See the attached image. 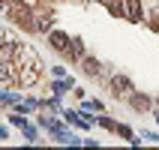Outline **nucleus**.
I'll return each instance as SVG.
<instances>
[{
    "mask_svg": "<svg viewBox=\"0 0 159 150\" xmlns=\"http://www.w3.org/2000/svg\"><path fill=\"white\" fill-rule=\"evenodd\" d=\"M66 90H72V78H54L51 81V93L54 96H63Z\"/></svg>",
    "mask_w": 159,
    "mask_h": 150,
    "instance_id": "obj_8",
    "label": "nucleus"
},
{
    "mask_svg": "<svg viewBox=\"0 0 159 150\" xmlns=\"http://www.w3.org/2000/svg\"><path fill=\"white\" fill-rule=\"evenodd\" d=\"M129 105H132L135 111H147V108H150V99L141 96V93H132V96H129Z\"/></svg>",
    "mask_w": 159,
    "mask_h": 150,
    "instance_id": "obj_9",
    "label": "nucleus"
},
{
    "mask_svg": "<svg viewBox=\"0 0 159 150\" xmlns=\"http://www.w3.org/2000/svg\"><path fill=\"white\" fill-rule=\"evenodd\" d=\"M123 12L129 21H144V6H141V0H123Z\"/></svg>",
    "mask_w": 159,
    "mask_h": 150,
    "instance_id": "obj_3",
    "label": "nucleus"
},
{
    "mask_svg": "<svg viewBox=\"0 0 159 150\" xmlns=\"http://www.w3.org/2000/svg\"><path fill=\"white\" fill-rule=\"evenodd\" d=\"M6 138H9V129H6V126H0V141H6Z\"/></svg>",
    "mask_w": 159,
    "mask_h": 150,
    "instance_id": "obj_17",
    "label": "nucleus"
},
{
    "mask_svg": "<svg viewBox=\"0 0 159 150\" xmlns=\"http://www.w3.org/2000/svg\"><path fill=\"white\" fill-rule=\"evenodd\" d=\"M51 72H54V78H66V66H54Z\"/></svg>",
    "mask_w": 159,
    "mask_h": 150,
    "instance_id": "obj_15",
    "label": "nucleus"
},
{
    "mask_svg": "<svg viewBox=\"0 0 159 150\" xmlns=\"http://www.w3.org/2000/svg\"><path fill=\"white\" fill-rule=\"evenodd\" d=\"M81 66H84V72H87V75H99V72H102V63H99L96 57H87V54L81 57Z\"/></svg>",
    "mask_w": 159,
    "mask_h": 150,
    "instance_id": "obj_7",
    "label": "nucleus"
},
{
    "mask_svg": "<svg viewBox=\"0 0 159 150\" xmlns=\"http://www.w3.org/2000/svg\"><path fill=\"white\" fill-rule=\"evenodd\" d=\"M51 27H54V15H51V12H39V15H36V30L51 33Z\"/></svg>",
    "mask_w": 159,
    "mask_h": 150,
    "instance_id": "obj_6",
    "label": "nucleus"
},
{
    "mask_svg": "<svg viewBox=\"0 0 159 150\" xmlns=\"http://www.w3.org/2000/svg\"><path fill=\"white\" fill-rule=\"evenodd\" d=\"M117 135H120V138H126L129 144H141V138H135V132H132L126 123H117Z\"/></svg>",
    "mask_w": 159,
    "mask_h": 150,
    "instance_id": "obj_12",
    "label": "nucleus"
},
{
    "mask_svg": "<svg viewBox=\"0 0 159 150\" xmlns=\"http://www.w3.org/2000/svg\"><path fill=\"white\" fill-rule=\"evenodd\" d=\"M21 132H24V138H27V141H36V129H33L30 123H24V126H21Z\"/></svg>",
    "mask_w": 159,
    "mask_h": 150,
    "instance_id": "obj_14",
    "label": "nucleus"
},
{
    "mask_svg": "<svg viewBox=\"0 0 159 150\" xmlns=\"http://www.w3.org/2000/svg\"><path fill=\"white\" fill-rule=\"evenodd\" d=\"M48 42H51L54 51L66 54V51H69V42H72V39H69L66 33H60V30H51V33H48Z\"/></svg>",
    "mask_w": 159,
    "mask_h": 150,
    "instance_id": "obj_4",
    "label": "nucleus"
},
{
    "mask_svg": "<svg viewBox=\"0 0 159 150\" xmlns=\"http://www.w3.org/2000/svg\"><path fill=\"white\" fill-rule=\"evenodd\" d=\"M6 15L12 18V24H18V27H27V30H36V21H33V9H27V6H21V3H12V6L6 9Z\"/></svg>",
    "mask_w": 159,
    "mask_h": 150,
    "instance_id": "obj_1",
    "label": "nucleus"
},
{
    "mask_svg": "<svg viewBox=\"0 0 159 150\" xmlns=\"http://www.w3.org/2000/svg\"><path fill=\"white\" fill-rule=\"evenodd\" d=\"M153 114H156V123H159V108H156V111H153Z\"/></svg>",
    "mask_w": 159,
    "mask_h": 150,
    "instance_id": "obj_18",
    "label": "nucleus"
},
{
    "mask_svg": "<svg viewBox=\"0 0 159 150\" xmlns=\"http://www.w3.org/2000/svg\"><path fill=\"white\" fill-rule=\"evenodd\" d=\"M99 3H108V0H99Z\"/></svg>",
    "mask_w": 159,
    "mask_h": 150,
    "instance_id": "obj_19",
    "label": "nucleus"
},
{
    "mask_svg": "<svg viewBox=\"0 0 159 150\" xmlns=\"http://www.w3.org/2000/svg\"><path fill=\"white\" fill-rule=\"evenodd\" d=\"M141 138H147V141H156V144H159V135H156V132H141Z\"/></svg>",
    "mask_w": 159,
    "mask_h": 150,
    "instance_id": "obj_16",
    "label": "nucleus"
},
{
    "mask_svg": "<svg viewBox=\"0 0 159 150\" xmlns=\"http://www.w3.org/2000/svg\"><path fill=\"white\" fill-rule=\"evenodd\" d=\"M66 54H69L72 60H81V57H84V42H81L78 36H75V39L69 42V51H66Z\"/></svg>",
    "mask_w": 159,
    "mask_h": 150,
    "instance_id": "obj_10",
    "label": "nucleus"
},
{
    "mask_svg": "<svg viewBox=\"0 0 159 150\" xmlns=\"http://www.w3.org/2000/svg\"><path fill=\"white\" fill-rule=\"evenodd\" d=\"M111 93H114L117 99L120 96H132L135 87H132V81L126 78V75H111Z\"/></svg>",
    "mask_w": 159,
    "mask_h": 150,
    "instance_id": "obj_2",
    "label": "nucleus"
},
{
    "mask_svg": "<svg viewBox=\"0 0 159 150\" xmlns=\"http://www.w3.org/2000/svg\"><path fill=\"white\" fill-rule=\"evenodd\" d=\"M93 123H99V126H102V129H111V132H117V123H114V120H111V117H96Z\"/></svg>",
    "mask_w": 159,
    "mask_h": 150,
    "instance_id": "obj_13",
    "label": "nucleus"
},
{
    "mask_svg": "<svg viewBox=\"0 0 159 150\" xmlns=\"http://www.w3.org/2000/svg\"><path fill=\"white\" fill-rule=\"evenodd\" d=\"M21 54V48H18V42H0V60L12 63V57H18Z\"/></svg>",
    "mask_w": 159,
    "mask_h": 150,
    "instance_id": "obj_5",
    "label": "nucleus"
},
{
    "mask_svg": "<svg viewBox=\"0 0 159 150\" xmlns=\"http://www.w3.org/2000/svg\"><path fill=\"white\" fill-rule=\"evenodd\" d=\"M39 126H42V129H48V132H54V135H57V132H63V126L60 123H57V120H54V117H39Z\"/></svg>",
    "mask_w": 159,
    "mask_h": 150,
    "instance_id": "obj_11",
    "label": "nucleus"
},
{
    "mask_svg": "<svg viewBox=\"0 0 159 150\" xmlns=\"http://www.w3.org/2000/svg\"><path fill=\"white\" fill-rule=\"evenodd\" d=\"M156 105H159V99H156Z\"/></svg>",
    "mask_w": 159,
    "mask_h": 150,
    "instance_id": "obj_20",
    "label": "nucleus"
}]
</instances>
